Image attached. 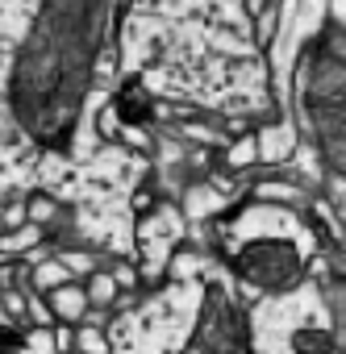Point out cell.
<instances>
[{
  "label": "cell",
  "mask_w": 346,
  "mask_h": 354,
  "mask_svg": "<svg viewBox=\"0 0 346 354\" xmlns=\"http://www.w3.org/2000/svg\"><path fill=\"white\" fill-rule=\"evenodd\" d=\"M117 109H121V117H125L129 125H138V121H146V117H150V104H146V96H142L138 88H125V92H121V100H117Z\"/></svg>",
  "instance_id": "1"
}]
</instances>
